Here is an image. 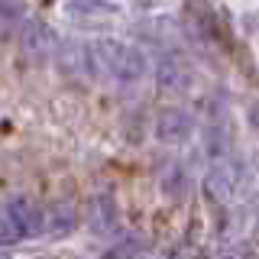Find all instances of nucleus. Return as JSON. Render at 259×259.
<instances>
[{
  "label": "nucleus",
  "mask_w": 259,
  "mask_h": 259,
  "mask_svg": "<svg viewBox=\"0 0 259 259\" xmlns=\"http://www.w3.org/2000/svg\"><path fill=\"white\" fill-rule=\"evenodd\" d=\"M88 52H91V65L94 75H110L123 84H136L146 75V55L143 49L120 42V39H97V42H88Z\"/></svg>",
  "instance_id": "1"
},
{
  "label": "nucleus",
  "mask_w": 259,
  "mask_h": 259,
  "mask_svg": "<svg viewBox=\"0 0 259 259\" xmlns=\"http://www.w3.org/2000/svg\"><path fill=\"white\" fill-rule=\"evenodd\" d=\"M152 133L162 146H182L191 140L194 133V120L185 107H162L156 113V123H152Z\"/></svg>",
  "instance_id": "2"
},
{
  "label": "nucleus",
  "mask_w": 259,
  "mask_h": 259,
  "mask_svg": "<svg viewBox=\"0 0 259 259\" xmlns=\"http://www.w3.org/2000/svg\"><path fill=\"white\" fill-rule=\"evenodd\" d=\"M237 185H240V168L233 165L230 159H210L207 165V175H204V191L210 201L217 204H227V201L237 194Z\"/></svg>",
  "instance_id": "3"
},
{
  "label": "nucleus",
  "mask_w": 259,
  "mask_h": 259,
  "mask_svg": "<svg viewBox=\"0 0 259 259\" xmlns=\"http://www.w3.org/2000/svg\"><path fill=\"white\" fill-rule=\"evenodd\" d=\"M20 52L23 59L32 65H42L52 59L55 52V32L46 26L42 20H26V26L20 32Z\"/></svg>",
  "instance_id": "4"
},
{
  "label": "nucleus",
  "mask_w": 259,
  "mask_h": 259,
  "mask_svg": "<svg viewBox=\"0 0 259 259\" xmlns=\"http://www.w3.org/2000/svg\"><path fill=\"white\" fill-rule=\"evenodd\" d=\"M191 84V65L182 55H165L156 65V88L162 94H182Z\"/></svg>",
  "instance_id": "5"
},
{
  "label": "nucleus",
  "mask_w": 259,
  "mask_h": 259,
  "mask_svg": "<svg viewBox=\"0 0 259 259\" xmlns=\"http://www.w3.org/2000/svg\"><path fill=\"white\" fill-rule=\"evenodd\" d=\"M7 210L16 217V224L23 227V233H26V237H36V233L42 230V224H46V217H42V210H39V204H32V201L23 198V194H16V198L7 201Z\"/></svg>",
  "instance_id": "6"
},
{
  "label": "nucleus",
  "mask_w": 259,
  "mask_h": 259,
  "mask_svg": "<svg viewBox=\"0 0 259 259\" xmlns=\"http://www.w3.org/2000/svg\"><path fill=\"white\" fill-rule=\"evenodd\" d=\"M59 65L68 75H94V65H91V52H88V42H65L59 49Z\"/></svg>",
  "instance_id": "7"
},
{
  "label": "nucleus",
  "mask_w": 259,
  "mask_h": 259,
  "mask_svg": "<svg viewBox=\"0 0 259 259\" xmlns=\"http://www.w3.org/2000/svg\"><path fill=\"white\" fill-rule=\"evenodd\" d=\"M88 221H91V230H97V233L117 230V204H113L110 194H97V198H91Z\"/></svg>",
  "instance_id": "8"
},
{
  "label": "nucleus",
  "mask_w": 259,
  "mask_h": 259,
  "mask_svg": "<svg viewBox=\"0 0 259 259\" xmlns=\"http://www.w3.org/2000/svg\"><path fill=\"white\" fill-rule=\"evenodd\" d=\"M65 13H68L71 20H107V16L120 13V7L104 4V0H68V4H65Z\"/></svg>",
  "instance_id": "9"
},
{
  "label": "nucleus",
  "mask_w": 259,
  "mask_h": 259,
  "mask_svg": "<svg viewBox=\"0 0 259 259\" xmlns=\"http://www.w3.org/2000/svg\"><path fill=\"white\" fill-rule=\"evenodd\" d=\"M159 188H162V194H165L168 201H182L185 194H188V172H185L182 165H172L165 175H162Z\"/></svg>",
  "instance_id": "10"
},
{
  "label": "nucleus",
  "mask_w": 259,
  "mask_h": 259,
  "mask_svg": "<svg viewBox=\"0 0 259 259\" xmlns=\"http://www.w3.org/2000/svg\"><path fill=\"white\" fill-rule=\"evenodd\" d=\"M26 240L23 227L16 224V217L7 210V204H0V246H13V243Z\"/></svg>",
  "instance_id": "11"
},
{
  "label": "nucleus",
  "mask_w": 259,
  "mask_h": 259,
  "mask_svg": "<svg viewBox=\"0 0 259 259\" xmlns=\"http://www.w3.org/2000/svg\"><path fill=\"white\" fill-rule=\"evenodd\" d=\"M130 259H159V256H146V253H140V256H130Z\"/></svg>",
  "instance_id": "12"
},
{
  "label": "nucleus",
  "mask_w": 259,
  "mask_h": 259,
  "mask_svg": "<svg viewBox=\"0 0 259 259\" xmlns=\"http://www.w3.org/2000/svg\"><path fill=\"white\" fill-rule=\"evenodd\" d=\"M0 259H13V256H10V253H4V249H0Z\"/></svg>",
  "instance_id": "13"
}]
</instances>
